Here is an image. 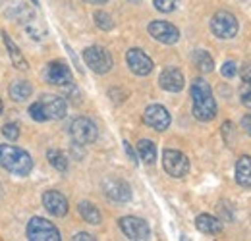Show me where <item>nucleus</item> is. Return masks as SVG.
<instances>
[{"label": "nucleus", "instance_id": "nucleus-4", "mask_svg": "<svg viewBox=\"0 0 251 241\" xmlns=\"http://www.w3.org/2000/svg\"><path fill=\"white\" fill-rule=\"evenodd\" d=\"M27 238L31 241H60V232L45 218H31L27 224Z\"/></svg>", "mask_w": 251, "mask_h": 241}, {"label": "nucleus", "instance_id": "nucleus-32", "mask_svg": "<svg viewBox=\"0 0 251 241\" xmlns=\"http://www.w3.org/2000/svg\"><path fill=\"white\" fill-rule=\"evenodd\" d=\"M74 240H75V241H83V240H85V241H93L95 238H93V236H89V234H77Z\"/></svg>", "mask_w": 251, "mask_h": 241}, {"label": "nucleus", "instance_id": "nucleus-33", "mask_svg": "<svg viewBox=\"0 0 251 241\" xmlns=\"http://www.w3.org/2000/svg\"><path fill=\"white\" fill-rule=\"evenodd\" d=\"M124 147H126V152H127V154H129V158H131V162L135 164V162H137V160H135V154H133V151H131V147H129V143H127V141L124 143Z\"/></svg>", "mask_w": 251, "mask_h": 241}, {"label": "nucleus", "instance_id": "nucleus-8", "mask_svg": "<svg viewBox=\"0 0 251 241\" xmlns=\"http://www.w3.org/2000/svg\"><path fill=\"white\" fill-rule=\"evenodd\" d=\"M83 60L95 73H106L112 68V56L108 50L100 47H89L83 50Z\"/></svg>", "mask_w": 251, "mask_h": 241}, {"label": "nucleus", "instance_id": "nucleus-2", "mask_svg": "<svg viewBox=\"0 0 251 241\" xmlns=\"http://www.w3.org/2000/svg\"><path fill=\"white\" fill-rule=\"evenodd\" d=\"M0 166L16 176H27L33 168L31 156L14 145H0Z\"/></svg>", "mask_w": 251, "mask_h": 241}, {"label": "nucleus", "instance_id": "nucleus-25", "mask_svg": "<svg viewBox=\"0 0 251 241\" xmlns=\"http://www.w3.org/2000/svg\"><path fill=\"white\" fill-rule=\"evenodd\" d=\"M95 22H97V27H100L102 31H110L114 27L112 18L106 12H95Z\"/></svg>", "mask_w": 251, "mask_h": 241}, {"label": "nucleus", "instance_id": "nucleus-3", "mask_svg": "<svg viewBox=\"0 0 251 241\" xmlns=\"http://www.w3.org/2000/svg\"><path fill=\"white\" fill-rule=\"evenodd\" d=\"M66 100L54 95H45L41 100L29 106V116L35 121H47V120H62L66 116Z\"/></svg>", "mask_w": 251, "mask_h": 241}, {"label": "nucleus", "instance_id": "nucleus-11", "mask_svg": "<svg viewBox=\"0 0 251 241\" xmlns=\"http://www.w3.org/2000/svg\"><path fill=\"white\" fill-rule=\"evenodd\" d=\"M102 189H104V195H106L110 201L127 203V201L131 199V187L122 180L108 178V180L102 181Z\"/></svg>", "mask_w": 251, "mask_h": 241}, {"label": "nucleus", "instance_id": "nucleus-16", "mask_svg": "<svg viewBox=\"0 0 251 241\" xmlns=\"http://www.w3.org/2000/svg\"><path fill=\"white\" fill-rule=\"evenodd\" d=\"M43 207L52 216H66L68 214V201L58 191H47L43 195Z\"/></svg>", "mask_w": 251, "mask_h": 241}, {"label": "nucleus", "instance_id": "nucleus-28", "mask_svg": "<svg viewBox=\"0 0 251 241\" xmlns=\"http://www.w3.org/2000/svg\"><path fill=\"white\" fill-rule=\"evenodd\" d=\"M2 133H4V137L8 141H16L20 137V127H18V123H6L2 127Z\"/></svg>", "mask_w": 251, "mask_h": 241}, {"label": "nucleus", "instance_id": "nucleus-14", "mask_svg": "<svg viewBox=\"0 0 251 241\" xmlns=\"http://www.w3.org/2000/svg\"><path fill=\"white\" fill-rule=\"evenodd\" d=\"M45 77L52 85H60V87L72 85V72H70V68L64 62H50L47 66Z\"/></svg>", "mask_w": 251, "mask_h": 241}, {"label": "nucleus", "instance_id": "nucleus-7", "mask_svg": "<svg viewBox=\"0 0 251 241\" xmlns=\"http://www.w3.org/2000/svg\"><path fill=\"white\" fill-rule=\"evenodd\" d=\"M70 135L75 143L79 145H89L97 141V125L89 118H75V120L70 123Z\"/></svg>", "mask_w": 251, "mask_h": 241}, {"label": "nucleus", "instance_id": "nucleus-5", "mask_svg": "<svg viewBox=\"0 0 251 241\" xmlns=\"http://www.w3.org/2000/svg\"><path fill=\"white\" fill-rule=\"evenodd\" d=\"M162 166L172 178H184L189 172V160L184 152L166 149L162 152Z\"/></svg>", "mask_w": 251, "mask_h": 241}, {"label": "nucleus", "instance_id": "nucleus-30", "mask_svg": "<svg viewBox=\"0 0 251 241\" xmlns=\"http://www.w3.org/2000/svg\"><path fill=\"white\" fill-rule=\"evenodd\" d=\"M242 127L246 129V133L251 137V116H244L242 118Z\"/></svg>", "mask_w": 251, "mask_h": 241}, {"label": "nucleus", "instance_id": "nucleus-34", "mask_svg": "<svg viewBox=\"0 0 251 241\" xmlns=\"http://www.w3.org/2000/svg\"><path fill=\"white\" fill-rule=\"evenodd\" d=\"M85 2H89V4H106L108 0H85Z\"/></svg>", "mask_w": 251, "mask_h": 241}, {"label": "nucleus", "instance_id": "nucleus-18", "mask_svg": "<svg viewBox=\"0 0 251 241\" xmlns=\"http://www.w3.org/2000/svg\"><path fill=\"white\" fill-rule=\"evenodd\" d=\"M2 39H4V45H6V48H8V52H10V58H12V64L18 68V70H27V60L24 58V54H22V50L16 47V43L10 39V35L6 33V31H2Z\"/></svg>", "mask_w": 251, "mask_h": 241}, {"label": "nucleus", "instance_id": "nucleus-19", "mask_svg": "<svg viewBox=\"0 0 251 241\" xmlns=\"http://www.w3.org/2000/svg\"><path fill=\"white\" fill-rule=\"evenodd\" d=\"M236 181L242 187H251V158L242 156L236 162Z\"/></svg>", "mask_w": 251, "mask_h": 241}, {"label": "nucleus", "instance_id": "nucleus-24", "mask_svg": "<svg viewBox=\"0 0 251 241\" xmlns=\"http://www.w3.org/2000/svg\"><path fill=\"white\" fill-rule=\"evenodd\" d=\"M47 156H49L50 166L56 168L58 172H66V170H68V158H66L64 152L56 151V149H50V151L47 152Z\"/></svg>", "mask_w": 251, "mask_h": 241}, {"label": "nucleus", "instance_id": "nucleus-13", "mask_svg": "<svg viewBox=\"0 0 251 241\" xmlns=\"http://www.w3.org/2000/svg\"><path fill=\"white\" fill-rule=\"evenodd\" d=\"M126 62H127L129 70H131L133 73H137V75H149V73L153 72V60H151L143 50H139V48L127 50Z\"/></svg>", "mask_w": 251, "mask_h": 241}, {"label": "nucleus", "instance_id": "nucleus-20", "mask_svg": "<svg viewBox=\"0 0 251 241\" xmlns=\"http://www.w3.org/2000/svg\"><path fill=\"white\" fill-rule=\"evenodd\" d=\"M193 64H195V68H197L199 72H203V73H209V72H213V68H215V60H213V56H211L207 50H195V52H193Z\"/></svg>", "mask_w": 251, "mask_h": 241}, {"label": "nucleus", "instance_id": "nucleus-9", "mask_svg": "<svg viewBox=\"0 0 251 241\" xmlns=\"http://www.w3.org/2000/svg\"><path fill=\"white\" fill-rule=\"evenodd\" d=\"M120 230L124 232V236L127 240L133 241L149 240V236H151L149 224L145 220H141V218H135V216H124L120 220Z\"/></svg>", "mask_w": 251, "mask_h": 241}, {"label": "nucleus", "instance_id": "nucleus-21", "mask_svg": "<svg viewBox=\"0 0 251 241\" xmlns=\"http://www.w3.org/2000/svg\"><path fill=\"white\" fill-rule=\"evenodd\" d=\"M137 151H139V156H141V160H143L145 164H153V162L157 160V147H155V143L149 141V139H141V141L137 143Z\"/></svg>", "mask_w": 251, "mask_h": 241}, {"label": "nucleus", "instance_id": "nucleus-17", "mask_svg": "<svg viewBox=\"0 0 251 241\" xmlns=\"http://www.w3.org/2000/svg\"><path fill=\"white\" fill-rule=\"evenodd\" d=\"M195 226L199 232L203 234H220L222 232V224L219 218L211 216V214H199L195 218Z\"/></svg>", "mask_w": 251, "mask_h": 241}, {"label": "nucleus", "instance_id": "nucleus-31", "mask_svg": "<svg viewBox=\"0 0 251 241\" xmlns=\"http://www.w3.org/2000/svg\"><path fill=\"white\" fill-rule=\"evenodd\" d=\"M242 75H244V79H251V62L244 66V70H242Z\"/></svg>", "mask_w": 251, "mask_h": 241}, {"label": "nucleus", "instance_id": "nucleus-29", "mask_svg": "<svg viewBox=\"0 0 251 241\" xmlns=\"http://www.w3.org/2000/svg\"><path fill=\"white\" fill-rule=\"evenodd\" d=\"M220 73H222V77H226V79H232L236 73H238V68H236V62L228 60L222 64V68H220Z\"/></svg>", "mask_w": 251, "mask_h": 241}, {"label": "nucleus", "instance_id": "nucleus-22", "mask_svg": "<svg viewBox=\"0 0 251 241\" xmlns=\"http://www.w3.org/2000/svg\"><path fill=\"white\" fill-rule=\"evenodd\" d=\"M31 93H33V87L27 83V81H14V83H12V87H10V95H12V98H14V100H18V102L27 100V98L31 96Z\"/></svg>", "mask_w": 251, "mask_h": 241}, {"label": "nucleus", "instance_id": "nucleus-1", "mask_svg": "<svg viewBox=\"0 0 251 241\" xmlns=\"http://www.w3.org/2000/svg\"><path fill=\"white\" fill-rule=\"evenodd\" d=\"M191 104H193V116L197 120L211 121L217 116V102L213 91L203 77H197L191 83Z\"/></svg>", "mask_w": 251, "mask_h": 241}, {"label": "nucleus", "instance_id": "nucleus-36", "mask_svg": "<svg viewBox=\"0 0 251 241\" xmlns=\"http://www.w3.org/2000/svg\"><path fill=\"white\" fill-rule=\"evenodd\" d=\"M31 2H33V4H39V0H31Z\"/></svg>", "mask_w": 251, "mask_h": 241}, {"label": "nucleus", "instance_id": "nucleus-35", "mask_svg": "<svg viewBox=\"0 0 251 241\" xmlns=\"http://www.w3.org/2000/svg\"><path fill=\"white\" fill-rule=\"evenodd\" d=\"M2 108H4V106H2V100H0V114H2Z\"/></svg>", "mask_w": 251, "mask_h": 241}, {"label": "nucleus", "instance_id": "nucleus-26", "mask_svg": "<svg viewBox=\"0 0 251 241\" xmlns=\"http://www.w3.org/2000/svg\"><path fill=\"white\" fill-rule=\"evenodd\" d=\"M240 98H242V104L251 108V79H244L242 87H240Z\"/></svg>", "mask_w": 251, "mask_h": 241}, {"label": "nucleus", "instance_id": "nucleus-12", "mask_svg": "<svg viewBox=\"0 0 251 241\" xmlns=\"http://www.w3.org/2000/svg\"><path fill=\"white\" fill-rule=\"evenodd\" d=\"M149 33L153 39H157L162 45H174L180 39V31L168 22H151L149 24Z\"/></svg>", "mask_w": 251, "mask_h": 241}, {"label": "nucleus", "instance_id": "nucleus-23", "mask_svg": "<svg viewBox=\"0 0 251 241\" xmlns=\"http://www.w3.org/2000/svg\"><path fill=\"white\" fill-rule=\"evenodd\" d=\"M79 214L89 224H100V212H99V209L95 207L93 203H87V201L79 203Z\"/></svg>", "mask_w": 251, "mask_h": 241}, {"label": "nucleus", "instance_id": "nucleus-27", "mask_svg": "<svg viewBox=\"0 0 251 241\" xmlns=\"http://www.w3.org/2000/svg\"><path fill=\"white\" fill-rule=\"evenodd\" d=\"M153 4H155V8H157L158 12L168 14V12H174L176 10L178 0H153Z\"/></svg>", "mask_w": 251, "mask_h": 241}, {"label": "nucleus", "instance_id": "nucleus-6", "mask_svg": "<svg viewBox=\"0 0 251 241\" xmlns=\"http://www.w3.org/2000/svg\"><path fill=\"white\" fill-rule=\"evenodd\" d=\"M211 31L219 39H232L238 33V20L230 12H217L211 20Z\"/></svg>", "mask_w": 251, "mask_h": 241}, {"label": "nucleus", "instance_id": "nucleus-15", "mask_svg": "<svg viewBox=\"0 0 251 241\" xmlns=\"http://www.w3.org/2000/svg\"><path fill=\"white\" fill-rule=\"evenodd\" d=\"M158 83L168 93H178V91L184 89V73L178 68H166V70H162Z\"/></svg>", "mask_w": 251, "mask_h": 241}, {"label": "nucleus", "instance_id": "nucleus-10", "mask_svg": "<svg viewBox=\"0 0 251 241\" xmlns=\"http://www.w3.org/2000/svg\"><path fill=\"white\" fill-rule=\"evenodd\" d=\"M143 120H145V123H147L149 127H153V129H157V131H164V129H168V125H170V114H168V110H166L164 106H160V104H151V106L145 108Z\"/></svg>", "mask_w": 251, "mask_h": 241}]
</instances>
